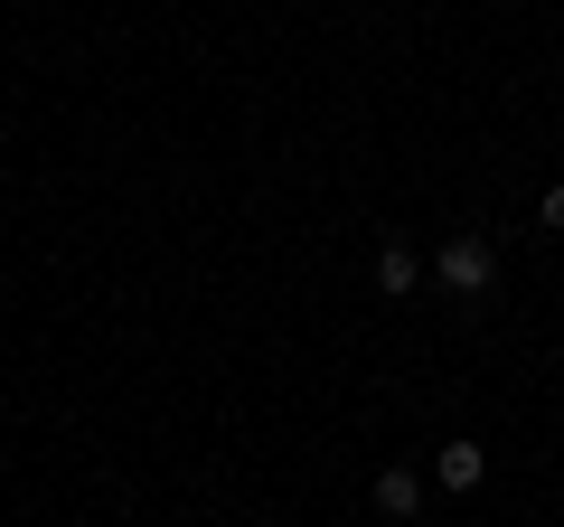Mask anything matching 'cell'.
<instances>
[{
    "label": "cell",
    "instance_id": "6da1fadb",
    "mask_svg": "<svg viewBox=\"0 0 564 527\" xmlns=\"http://www.w3.org/2000/svg\"><path fill=\"white\" fill-rule=\"evenodd\" d=\"M433 283H443L452 302H489V292H499V245H489L480 226H470V236H443L433 245Z\"/></svg>",
    "mask_w": 564,
    "mask_h": 527
},
{
    "label": "cell",
    "instance_id": "7a4b0ae2",
    "mask_svg": "<svg viewBox=\"0 0 564 527\" xmlns=\"http://www.w3.org/2000/svg\"><path fill=\"white\" fill-rule=\"evenodd\" d=\"M480 481H489V452L470 443V433H462V443H443V452H433V490H452V499H470Z\"/></svg>",
    "mask_w": 564,
    "mask_h": 527
},
{
    "label": "cell",
    "instance_id": "3957f363",
    "mask_svg": "<svg viewBox=\"0 0 564 527\" xmlns=\"http://www.w3.org/2000/svg\"><path fill=\"white\" fill-rule=\"evenodd\" d=\"M367 499H377V518H395V527H404V518H423V471H404V462H395V471H377V490H367Z\"/></svg>",
    "mask_w": 564,
    "mask_h": 527
},
{
    "label": "cell",
    "instance_id": "277c9868",
    "mask_svg": "<svg viewBox=\"0 0 564 527\" xmlns=\"http://www.w3.org/2000/svg\"><path fill=\"white\" fill-rule=\"evenodd\" d=\"M423 283H433V264H423L414 245H386V255H377V292H386V302H404V292H423Z\"/></svg>",
    "mask_w": 564,
    "mask_h": 527
},
{
    "label": "cell",
    "instance_id": "5b68a950",
    "mask_svg": "<svg viewBox=\"0 0 564 527\" xmlns=\"http://www.w3.org/2000/svg\"><path fill=\"white\" fill-rule=\"evenodd\" d=\"M536 226H545V236H564V180H555V189L536 198Z\"/></svg>",
    "mask_w": 564,
    "mask_h": 527
}]
</instances>
